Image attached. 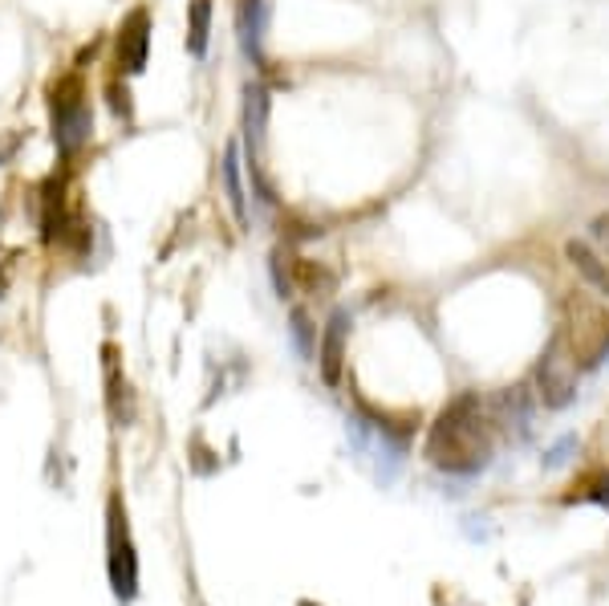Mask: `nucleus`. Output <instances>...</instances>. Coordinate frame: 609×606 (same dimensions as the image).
Masks as SVG:
<instances>
[{"label": "nucleus", "mask_w": 609, "mask_h": 606, "mask_svg": "<svg viewBox=\"0 0 609 606\" xmlns=\"http://www.w3.org/2000/svg\"><path fill=\"white\" fill-rule=\"evenodd\" d=\"M496 452V419L479 392L455 395L427 431V460L451 476H476Z\"/></svg>", "instance_id": "1"}, {"label": "nucleus", "mask_w": 609, "mask_h": 606, "mask_svg": "<svg viewBox=\"0 0 609 606\" xmlns=\"http://www.w3.org/2000/svg\"><path fill=\"white\" fill-rule=\"evenodd\" d=\"M49 122H54V147L62 159H74L93 139L90 95L78 74H66L49 86Z\"/></svg>", "instance_id": "2"}, {"label": "nucleus", "mask_w": 609, "mask_h": 606, "mask_svg": "<svg viewBox=\"0 0 609 606\" xmlns=\"http://www.w3.org/2000/svg\"><path fill=\"white\" fill-rule=\"evenodd\" d=\"M556 334L569 346L577 371H594L609 359V310L585 294L565 301V326Z\"/></svg>", "instance_id": "3"}, {"label": "nucleus", "mask_w": 609, "mask_h": 606, "mask_svg": "<svg viewBox=\"0 0 609 606\" xmlns=\"http://www.w3.org/2000/svg\"><path fill=\"white\" fill-rule=\"evenodd\" d=\"M107 579H110V594L122 606L139 598V550H134L122 493H110L107 500Z\"/></svg>", "instance_id": "4"}, {"label": "nucleus", "mask_w": 609, "mask_h": 606, "mask_svg": "<svg viewBox=\"0 0 609 606\" xmlns=\"http://www.w3.org/2000/svg\"><path fill=\"white\" fill-rule=\"evenodd\" d=\"M345 436H350V444H354L362 464H370L374 481L378 485H395L398 472H402V460H407V436L395 431L390 423H383V419L366 416L350 419Z\"/></svg>", "instance_id": "5"}, {"label": "nucleus", "mask_w": 609, "mask_h": 606, "mask_svg": "<svg viewBox=\"0 0 609 606\" xmlns=\"http://www.w3.org/2000/svg\"><path fill=\"white\" fill-rule=\"evenodd\" d=\"M536 395L544 407H569L577 399V363H573L569 346L561 342V334H553V342L544 346L541 363H536Z\"/></svg>", "instance_id": "6"}, {"label": "nucleus", "mask_w": 609, "mask_h": 606, "mask_svg": "<svg viewBox=\"0 0 609 606\" xmlns=\"http://www.w3.org/2000/svg\"><path fill=\"white\" fill-rule=\"evenodd\" d=\"M114 57H119V74H143L146 69V57H151V13L146 9H131L122 16Z\"/></svg>", "instance_id": "7"}, {"label": "nucleus", "mask_w": 609, "mask_h": 606, "mask_svg": "<svg viewBox=\"0 0 609 606\" xmlns=\"http://www.w3.org/2000/svg\"><path fill=\"white\" fill-rule=\"evenodd\" d=\"M265 33H268V0H240L236 41L256 69H265Z\"/></svg>", "instance_id": "8"}, {"label": "nucleus", "mask_w": 609, "mask_h": 606, "mask_svg": "<svg viewBox=\"0 0 609 606\" xmlns=\"http://www.w3.org/2000/svg\"><path fill=\"white\" fill-rule=\"evenodd\" d=\"M102 378H107V416L114 419V428H126L134 419V399H131V383L122 375V359L114 342L102 346Z\"/></svg>", "instance_id": "9"}, {"label": "nucleus", "mask_w": 609, "mask_h": 606, "mask_svg": "<svg viewBox=\"0 0 609 606\" xmlns=\"http://www.w3.org/2000/svg\"><path fill=\"white\" fill-rule=\"evenodd\" d=\"M345 338H350V310H333L325 330H321V346H318V366L321 378L337 387L345 371Z\"/></svg>", "instance_id": "10"}, {"label": "nucleus", "mask_w": 609, "mask_h": 606, "mask_svg": "<svg viewBox=\"0 0 609 606\" xmlns=\"http://www.w3.org/2000/svg\"><path fill=\"white\" fill-rule=\"evenodd\" d=\"M491 419L500 423L508 436L517 440H529L532 436V399H529V387H508V392L496 395L491 404Z\"/></svg>", "instance_id": "11"}, {"label": "nucleus", "mask_w": 609, "mask_h": 606, "mask_svg": "<svg viewBox=\"0 0 609 606\" xmlns=\"http://www.w3.org/2000/svg\"><path fill=\"white\" fill-rule=\"evenodd\" d=\"M565 256H569L573 261V269L582 273L585 282L594 285L597 294H606L609 297V256L601 253V249H597L594 241H577V236H573L569 244H565Z\"/></svg>", "instance_id": "12"}, {"label": "nucleus", "mask_w": 609, "mask_h": 606, "mask_svg": "<svg viewBox=\"0 0 609 606\" xmlns=\"http://www.w3.org/2000/svg\"><path fill=\"white\" fill-rule=\"evenodd\" d=\"M66 229H69V212H66V188L49 179L45 191H41V236L54 244V241H66Z\"/></svg>", "instance_id": "13"}, {"label": "nucleus", "mask_w": 609, "mask_h": 606, "mask_svg": "<svg viewBox=\"0 0 609 606\" xmlns=\"http://www.w3.org/2000/svg\"><path fill=\"white\" fill-rule=\"evenodd\" d=\"M220 176H224L228 208H232V216H236V224L240 229H248V191H244V179H240V143H228L224 147Z\"/></svg>", "instance_id": "14"}, {"label": "nucleus", "mask_w": 609, "mask_h": 606, "mask_svg": "<svg viewBox=\"0 0 609 606\" xmlns=\"http://www.w3.org/2000/svg\"><path fill=\"white\" fill-rule=\"evenodd\" d=\"M212 41V0H191L187 4V54L203 57Z\"/></svg>", "instance_id": "15"}, {"label": "nucleus", "mask_w": 609, "mask_h": 606, "mask_svg": "<svg viewBox=\"0 0 609 606\" xmlns=\"http://www.w3.org/2000/svg\"><path fill=\"white\" fill-rule=\"evenodd\" d=\"M333 285H337V277H333L325 265H318V261H301V256H292V289H301V294H333Z\"/></svg>", "instance_id": "16"}, {"label": "nucleus", "mask_w": 609, "mask_h": 606, "mask_svg": "<svg viewBox=\"0 0 609 606\" xmlns=\"http://www.w3.org/2000/svg\"><path fill=\"white\" fill-rule=\"evenodd\" d=\"M292 342H297V351H301V359H313V326H309V318H304V310H292Z\"/></svg>", "instance_id": "17"}, {"label": "nucleus", "mask_w": 609, "mask_h": 606, "mask_svg": "<svg viewBox=\"0 0 609 606\" xmlns=\"http://www.w3.org/2000/svg\"><path fill=\"white\" fill-rule=\"evenodd\" d=\"M582 448V440L577 436H561L553 448H549V456H544V469H561V464H569V456Z\"/></svg>", "instance_id": "18"}, {"label": "nucleus", "mask_w": 609, "mask_h": 606, "mask_svg": "<svg viewBox=\"0 0 609 606\" xmlns=\"http://www.w3.org/2000/svg\"><path fill=\"white\" fill-rule=\"evenodd\" d=\"M107 98H110V110H114V114H119V119H126V122L134 119L131 90H126V86H122L119 78H114V81H110V86H107Z\"/></svg>", "instance_id": "19"}, {"label": "nucleus", "mask_w": 609, "mask_h": 606, "mask_svg": "<svg viewBox=\"0 0 609 606\" xmlns=\"http://www.w3.org/2000/svg\"><path fill=\"white\" fill-rule=\"evenodd\" d=\"M582 500H594V505H601V509L609 513V472H601V476H594L589 485H585V493H577ZM569 497V500H577Z\"/></svg>", "instance_id": "20"}, {"label": "nucleus", "mask_w": 609, "mask_h": 606, "mask_svg": "<svg viewBox=\"0 0 609 606\" xmlns=\"http://www.w3.org/2000/svg\"><path fill=\"white\" fill-rule=\"evenodd\" d=\"M297 606H318V603H297Z\"/></svg>", "instance_id": "21"}]
</instances>
